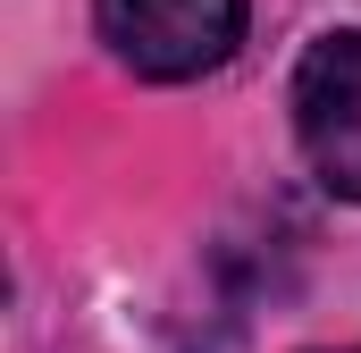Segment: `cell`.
Segmentation results:
<instances>
[{
	"instance_id": "1",
	"label": "cell",
	"mask_w": 361,
	"mask_h": 353,
	"mask_svg": "<svg viewBox=\"0 0 361 353\" xmlns=\"http://www.w3.org/2000/svg\"><path fill=\"white\" fill-rule=\"evenodd\" d=\"M92 8L109 51L152 85H193L227 68V51L244 42V0H92Z\"/></svg>"
},
{
	"instance_id": "2",
	"label": "cell",
	"mask_w": 361,
	"mask_h": 353,
	"mask_svg": "<svg viewBox=\"0 0 361 353\" xmlns=\"http://www.w3.org/2000/svg\"><path fill=\"white\" fill-rule=\"evenodd\" d=\"M294 135L311 152L319 185L361 202V25L319 34L294 68Z\"/></svg>"
}]
</instances>
